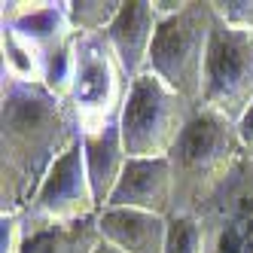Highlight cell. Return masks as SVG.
Masks as SVG:
<instances>
[{
  "label": "cell",
  "instance_id": "obj_1",
  "mask_svg": "<svg viewBox=\"0 0 253 253\" xmlns=\"http://www.w3.org/2000/svg\"><path fill=\"white\" fill-rule=\"evenodd\" d=\"M83 137L67 107L43 83L0 85V213H22L55 162Z\"/></svg>",
  "mask_w": 253,
  "mask_h": 253
},
{
  "label": "cell",
  "instance_id": "obj_2",
  "mask_svg": "<svg viewBox=\"0 0 253 253\" xmlns=\"http://www.w3.org/2000/svg\"><path fill=\"white\" fill-rule=\"evenodd\" d=\"M247 156L235 122L198 104L180 140L168 153L174 174V213H198L208 198L220 189L232 168Z\"/></svg>",
  "mask_w": 253,
  "mask_h": 253
},
{
  "label": "cell",
  "instance_id": "obj_3",
  "mask_svg": "<svg viewBox=\"0 0 253 253\" xmlns=\"http://www.w3.org/2000/svg\"><path fill=\"white\" fill-rule=\"evenodd\" d=\"M211 28L213 3L211 0H189L177 15L159 19L150 52V74L168 83L177 95H183L195 107L202 104Z\"/></svg>",
  "mask_w": 253,
  "mask_h": 253
},
{
  "label": "cell",
  "instance_id": "obj_4",
  "mask_svg": "<svg viewBox=\"0 0 253 253\" xmlns=\"http://www.w3.org/2000/svg\"><path fill=\"white\" fill-rule=\"evenodd\" d=\"M195 110L156 74H143L128 85L119 113V131L128 159H168Z\"/></svg>",
  "mask_w": 253,
  "mask_h": 253
},
{
  "label": "cell",
  "instance_id": "obj_5",
  "mask_svg": "<svg viewBox=\"0 0 253 253\" xmlns=\"http://www.w3.org/2000/svg\"><path fill=\"white\" fill-rule=\"evenodd\" d=\"M128 85L131 83L122 74L104 34H77V61L67 107L74 110L83 134L119 122Z\"/></svg>",
  "mask_w": 253,
  "mask_h": 253
},
{
  "label": "cell",
  "instance_id": "obj_6",
  "mask_svg": "<svg viewBox=\"0 0 253 253\" xmlns=\"http://www.w3.org/2000/svg\"><path fill=\"white\" fill-rule=\"evenodd\" d=\"M253 104V34L235 25H226L213 12L202 107L238 122Z\"/></svg>",
  "mask_w": 253,
  "mask_h": 253
},
{
  "label": "cell",
  "instance_id": "obj_7",
  "mask_svg": "<svg viewBox=\"0 0 253 253\" xmlns=\"http://www.w3.org/2000/svg\"><path fill=\"white\" fill-rule=\"evenodd\" d=\"M98 202L85 171V156H83V137L70 147L55 168L46 174L37 195L31 205L22 211L25 232H40V229H55V226H74L83 220L98 216Z\"/></svg>",
  "mask_w": 253,
  "mask_h": 253
},
{
  "label": "cell",
  "instance_id": "obj_8",
  "mask_svg": "<svg viewBox=\"0 0 253 253\" xmlns=\"http://www.w3.org/2000/svg\"><path fill=\"white\" fill-rule=\"evenodd\" d=\"M205 253H253V156L247 153L232 174L198 208Z\"/></svg>",
  "mask_w": 253,
  "mask_h": 253
},
{
  "label": "cell",
  "instance_id": "obj_9",
  "mask_svg": "<svg viewBox=\"0 0 253 253\" xmlns=\"http://www.w3.org/2000/svg\"><path fill=\"white\" fill-rule=\"evenodd\" d=\"M156 28H159V15L153 9V0H122L119 15L104 34L128 83H134L150 70Z\"/></svg>",
  "mask_w": 253,
  "mask_h": 253
},
{
  "label": "cell",
  "instance_id": "obj_10",
  "mask_svg": "<svg viewBox=\"0 0 253 253\" xmlns=\"http://www.w3.org/2000/svg\"><path fill=\"white\" fill-rule=\"evenodd\" d=\"M107 208H137L159 216L174 211V174L168 159H128Z\"/></svg>",
  "mask_w": 253,
  "mask_h": 253
},
{
  "label": "cell",
  "instance_id": "obj_11",
  "mask_svg": "<svg viewBox=\"0 0 253 253\" xmlns=\"http://www.w3.org/2000/svg\"><path fill=\"white\" fill-rule=\"evenodd\" d=\"M98 232L122 253H165L168 216L137 208H104L98 213Z\"/></svg>",
  "mask_w": 253,
  "mask_h": 253
},
{
  "label": "cell",
  "instance_id": "obj_12",
  "mask_svg": "<svg viewBox=\"0 0 253 253\" xmlns=\"http://www.w3.org/2000/svg\"><path fill=\"white\" fill-rule=\"evenodd\" d=\"M83 156H85V171H88V183H92L98 211H104L125 165H128V153H125V143H122L119 122H110L98 131H85Z\"/></svg>",
  "mask_w": 253,
  "mask_h": 253
},
{
  "label": "cell",
  "instance_id": "obj_13",
  "mask_svg": "<svg viewBox=\"0 0 253 253\" xmlns=\"http://www.w3.org/2000/svg\"><path fill=\"white\" fill-rule=\"evenodd\" d=\"M101 241L98 232V216L83 220L74 226H55V229H40L25 238L22 253H92Z\"/></svg>",
  "mask_w": 253,
  "mask_h": 253
},
{
  "label": "cell",
  "instance_id": "obj_14",
  "mask_svg": "<svg viewBox=\"0 0 253 253\" xmlns=\"http://www.w3.org/2000/svg\"><path fill=\"white\" fill-rule=\"evenodd\" d=\"M0 46H3V80L15 83H43V64L37 49L28 46L12 28H0Z\"/></svg>",
  "mask_w": 253,
  "mask_h": 253
},
{
  "label": "cell",
  "instance_id": "obj_15",
  "mask_svg": "<svg viewBox=\"0 0 253 253\" xmlns=\"http://www.w3.org/2000/svg\"><path fill=\"white\" fill-rule=\"evenodd\" d=\"M122 9V0H64L67 22L77 34H107Z\"/></svg>",
  "mask_w": 253,
  "mask_h": 253
},
{
  "label": "cell",
  "instance_id": "obj_16",
  "mask_svg": "<svg viewBox=\"0 0 253 253\" xmlns=\"http://www.w3.org/2000/svg\"><path fill=\"white\" fill-rule=\"evenodd\" d=\"M165 253H205V232H202L198 216H192V213L168 216Z\"/></svg>",
  "mask_w": 253,
  "mask_h": 253
},
{
  "label": "cell",
  "instance_id": "obj_17",
  "mask_svg": "<svg viewBox=\"0 0 253 253\" xmlns=\"http://www.w3.org/2000/svg\"><path fill=\"white\" fill-rule=\"evenodd\" d=\"M216 19L253 34V0H211Z\"/></svg>",
  "mask_w": 253,
  "mask_h": 253
},
{
  "label": "cell",
  "instance_id": "obj_18",
  "mask_svg": "<svg viewBox=\"0 0 253 253\" xmlns=\"http://www.w3.org/2000/svg\"><path fill=\"white\" fill-rule=\"evenodd\" d=\"M25 238L28 232L22 213H0V253H22Z\"/></svg>",
  "mask_w": 253,
  "mask_h": 253
},
{
  "label": "cell",
  "instance_id": "obj_19",
  "mask_svg": "<svg viewBox=\"0 0 253 253\" xmlns=\"http://www.w3.org/2000/svg\"><path fill=\"white\" fill-rule=\"evenodd\" d=\"M235 128H238V137H241V143H244V150L253 156V104L244 110V116L235 122Z\"/></svg>",
  "mask_w": 253,
  "mask_h": 253
},
{
  "label": "cell",
  "instance_id": "obj_20",
  "mask_svg": "<svg viewBox=\"0 0 253 253\" xmlns=\"http://www.w3.org/2000/svg\"><path fill=\"white\" fill-rule=\"evenodd\" d=\"M186 3L189 0H153V9H156L159 19H168V15H177Z\"/></svg>",
  "mask_w": 253,
  "mask_h": 253
},
{
  "label": "cell",
  "instance_id": "obj_21",
  "mask_svg": "<svg viewBox=\"0 0 253 253\" xmlns=\"http://www.w3.org/2000/svg\"><path fill=\"white\" fill-rule=\"evenodd\" d=\"M92 253H122V250H119V247H113L110 241H104V238H101V241L95 244V250H92Z\"/></svg>",
  "mask_w": 253,
  "mask_h": 253
}]
</instances>
